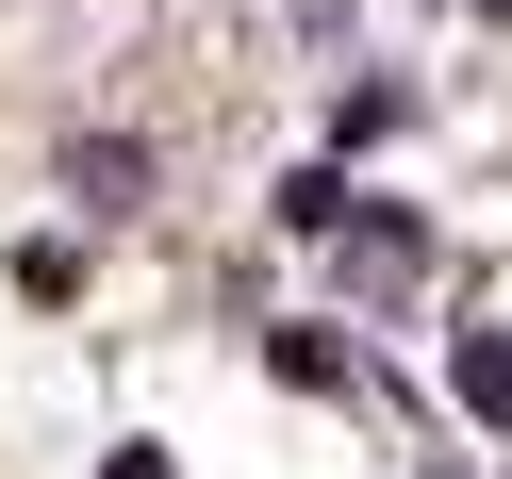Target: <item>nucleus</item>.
Segmentation results:
<instances>
[{
  "label": "nucleus",
  "instance_id": "obj_4",
  "mask_svg": "<svg viewBox=\"0 0 512 479\" xmlns=\"http://www.w3.org/2000/svg\"><path fill=\"white\" fill-rule=\"evenodd\" d=\"M347 199H364L347 166H281V199H265V215H281L298 248H331V232H347Z\"/></svg>",
  "mask_w": 512,
  "mask_h": 479
},
{
  "label": "nucleus",
  "instance_id": "obj_1",
  "mask_svg": "<svg viewBox=\"0 0 512 479\" xmlns=\"http://www.w3.org/2000/svg\"><path fill=\"white\" fill-rule=\"evenodd\" d=\"M446 413L479 446H512V314H446Z\"/></svg>",
  "mask_w": 512,
  "mask_h": 479
},
{
  "label": "nucleus",
  "instance_id": "obj_8",
  "mask_svg": "<svg viewBox=\"0 0 512 479\" xmlns=\"http://www.w3.org/2000/svg\"><path fill=\"white\" fill-rule=\"evenodd\" d=\"M430 17H496V34H512V0H430Z\"/></svg>",
  "mask_w": 512,
  "mask_h": 479
},
{
  "label": "nucleus",
  "instance_id": "obj_2",
  "mask_svg": "<svg viewBox=\"0 0 512 479\" xmlns=\"http://www.w3.org/2000/svg\"><path fill=\"white\" fill-rule=\"evenodd\" d=\"M364 364H380V347H347V314H281V331H265L281 397H364Z\"/></svg>",
  "mask_w": 512,
  "mask_h": 479
},
{
  "label": "nucleus",
  "instance_id": "obj_7",
  "mask_svg": "<svg viewBox=\"0 0 512 479\" xmlns=\"http://www.w3.org/2000/svg\"><path fill=\"white\" fill-rule=\"evenodd\" d=\"M100 479H182V446H166V430H116V446H100Z\"/></svg>",
  "mask_w": 512,
  "mask_h": 479
},
{
  "label": "nucleus",
  "instance_id": "obj_5",
  "mask_svg": "<svg viewBox=\"0 0 512 479\" xmlns=\"http://www.w3.org/2000/svg\"><path fill=\"white\" fill-rule=\"evenodd\" d=\"M133 182H149V149H116V133H83V149H67V199H83V215H149Z\"/></svg>",
  "mask_w": 512,
  "mask_h": 479
},
{
  "label": "nucleus",
  "instance_id": "obj_6",
  "mask_svg": "<svg viewBox=\"0 0 512 479\" xmlns=\"http://www.w3.org/2000/svg\"><path fill=\"white\" fill-rule=\"evenodd\" d=\"M380 133H413V83H397V67H364V83L331 100V149H380Z\"/></svg>",
  "mask_w": 512,
  "mask_h": 479
},
{
  "label": "nucleus",
  "instance_id": "obj_3",
  "mask_svg": "<svg viewBox=\"0 0 512 479\" xmlns=\"http://www.w3.org/2000/svg\"><path fill=\"white\" fill-rule=\"evenodd\" d=\"M347 265H364V281H430V215H397V199H347Z\"/></svg>",
  "mask_w": 512,
  "mask_h": 479
}]
</instances>
